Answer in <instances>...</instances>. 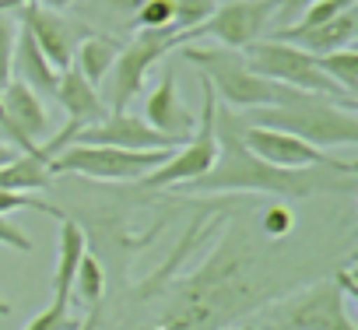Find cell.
I'll return each mask as SVG.
<instances>
[{
    "label": "cell",
    "instance_id": "e575fe53",
    "mask_svg": "<svg viewBox=\"0 0 358 330\" xmlns=\"http://www.w3.org/2000/svg\"><path fill=\"white\" fill-rule=\"evenodd\" d=\"M8 313H11V302H8V299H0V316H8Z\"/></svg>",
    "mask_w": 358,
    "mask_h": 330
},
{
    "label": "cell",
    "instance_id": "6da1fadb",
    "mask_svg": "<svg viewBox=\"0 0 358 330\" xmlns=\"http://www.w3.org/2000/svg\"><path fill=\"white\" fill-rule=\"evenodd\" d=\"M215 141H218V158L215 165L179 187L183 194H267V197H316L323 190L341 187L344 194L355 190V180H334L341 173L330 169H274L260 162L246 144H243V113L236 109H215Z\"/></svg>",
    "mask_w": 358,
    "mask_h": 330
},
{
    "label": "cell",
    "instance_id": "d4e9b609",
    "mask_svg": "<svg viewBox=\"0 0 358 330\" xmlns=\"http://www.w3.org/2000/svg\"><path fill=\"white\" fill-rule=\"evenodd\" d=\"M134 18L141 29H172V0H144Z\"/></svg>",
    "mask_w": 358,
    "mask_h": 330
},
{
    "label": "cell",
    "instance_id": "9a60e30c",
    "mask_svg": "<svg viewBox=\"0 0 358 330\" xmlns=\"http://www.w3.org/2000/svg\"><path fill=\"white\" fill-rule=\"evenodd\" d=\"M88 253V236L74 218L60 222V253H57V271H53V302L60 309H71V292H74V278L81 267V257Z\"/></svg>",
    "mask_w": 358,
    "mask_h": 330
},
{
    "label": "cell",
    "instance_id": "5b68a950",
    "mask_svg": "<svg viewBox=\"0 0 358 330\" xmlns=\"http://www.w3.org/2000/svg\"><path fill=\"white\" fill-rule=\"evenodd\" d=\"M243 60L253 74L274 81V85H288V88H299V92H309V95H327V99H341V102H358L351 95H344L320 67H316V57L292 46V43H281V39H257L253 46L243 50Z\"/></svg>",
    "mask_w": 358,
    "mask_h": 330
},
{
    "label": "cell",
    "instance_id": "cb8c5ba5",
    "mask_svg": "<svg viewBox=\"0 0 358 330\" xmlns=\"http://www.w3.org/2000/svg\"><path fill=\"white\" fill-rule=\"evenodd\" d=\"M25 330H81V316H74L71 309L50 306V309H43Z\"/></svg>",
    "mask_w": 358,
    "mask_h": 330
},
{
    "label": "cell",
    "instance_id": "2e32d148",
    "mask_svg": "<svg viewBox=\"0 0 358 330\" xmlns=\"http://www.w3.org/2000/svg\"><path fill=\"white\" fill-rule=\"evenodd\" d=\"M18 25H22V22H18ZM11 78L22 81V85H29L36 95H50V99H53V92H57V78H60V71L43 57V50L36 46V39H32L25 29H18V39H15Z\"/></svg>",
    "mask_w": 358,
    "mask_h": 330
},
{
    "label": "cell",
    "instance_id": "9c48e42d",
    "mask_svg": "<svg viewBox=\"0 0 358 330\" xmlns=\"http://www.w3.org/2000/svg\"><path fill=\"white\" fill-rule=\"evenodd\" d=\"M344 292L337 288V281H320L292 299H285L274 309V323L278 330H358L355 320L344 309Z\"/></svg>",
    "mask_w": 358,
    "mask_h": 330
},
{
    "label": "cell",
    "instance_id": "30bf717a",
    "mask_svg": "<svg viewBox=\"0 0 358 330\" xmlns=\"http://www.w3.org/2000/svg\"><path fill=\"white\" fill-rule=\"evenodd\" d=\"M271 22H274V0H225V4H218L215 15L190 36V43L215 39L218 46L246 50L257 39H264Z\"/></svg>",
    "mask_w": 358,
    "mask_h": 330
},
{
    "label": "cell",
    "instance_id": "484cf974",
    "mask_svg": "<svg viewBox=\"0 0 358 330\" xmlns=\"http://www.w3.org/2000/svg\"><path fill=\"white\" fill-rule=\"evenodd\" d=\"M341 11H348V8H341L337 0H316V4H309L306 11H302V18L295 22L299 29H313V25H323V22H330V18H337ZM355 11V8H351Z\"/></svg>",
    "mask_w": 358,
    "mask_h": 330
},
{
    "label": "cell",
    "instance_id": "7402d4cb",
    "mask_svg": "<svg viewBox=\"0 0 358 330\" xmlns=\"http://www.w3.org/2000/svg\"><path fill=\"white\" fill-rule=\"evenodd\" d=\"M15 211H39V215H50V218H57V222L67 218V215H64L57 204H50V201H39V197H32V194L0 190V215H15Z\"/></svg>",
    "mask_w": 358,
    "mask_h": 330
},
{
    "label": "cell",
    "instance_id": "3957f363",
    "mask_svg": "<svg viewBox=\"0 0 358 330\" xmlns=\"http://www.w3.org/2000/svg\"><path fill=\"white\" fill-rule=\"evenodd\" d=\"M355 109H358V102H341V99L302 92L288 106L246 109L243 120L295 134V137L309 141L313 148L330 151V148H355L358 144V116H355Z\"/></svg>",
    "mask_w": 358,
    "mask_h": 330
},
{
    "label": "cell",
    "instance_id": "7c38bea8",
    "mask_svg": "<svg viewBox=\"0 0 358 330\" xmlns=\"http://www.w3.org/2000/svg\"><path fill=\"white\" fill-rule=\"evenodd\" d=\"M18 15H22V18H18L22 29L36 39V46L43 50V57H46L57 71H67V67H71L74 46L85 39V32H92V29H85V25L64 22L60 11H46V8H39V4H25Z\"/></svg>",
    "mask_w": 358,
    "mask_h": 330
},
{
    "label": "cell",
    "instance_id": "ba28073f",
    "mask_svg": "<svg viewBox=\"0 0 358 330\" xmlns=\"http://www.w3.org/2000/svg\"><path fill=\"white\" fill-rule=\"evenodd\" d=\"M243 144L274 169H330L341 176H355L358 165L355 162H341L323 148H313L309 141L274 130V127H260V123H246L243 120Z\"/></svg>",
    "mask_w": 358,
    "mask_h": 330
},
{
    "label": "cell",
    "instance_id": "44dd1931",
    "mask_svg": "<svg viewBox=\"0 0 358 330\" xmlns=\"http://www.w3.org/2000/svg\"><path fill=\"white\" fill-rule=\"evenodd\" d=\"M218 0H172V32L179 39V46L190 43V36L215 15Z\"/></svg>",
    "mask_w": 358,
    "mask_h": 330
},
{
    "label": "cell",
    "instance_id": "7a4b0ae2",
    "mask_svg": "<svg viewBox=\"0 0 358 330\" xmlns=\"http://www.w3.org/2000/svg\"><path fill=\"white\" fill-rule=\"evenodd\" d=\"M176 50H183V60L201 71V78L215 88V95H222L225 109L246 113V109H264V106H288L302 95L299 88L274 85V81L253 74L243 60V50H229V46H218V43L215 46L183 43Z\"/></svg>",
    "mask_w": 358,
    "mask_h": 330
},
{
    "label": "cell",
    "instance_id": "4fadbf2b",
    "mask_svg": "<svg viewBox=\"0 0 358 330\" xmlns=\"http://www.w3.org/2000/svg\"><path fill=\"white\" fill-rule=\"evenodd\" d=\"M144 123H151L158 134L165 137H176V141H187L197 127V113L179 99L176 92V74L165 71L162 81L155 85V92L148 95L144 102Z\"/></svg>",
    "mask_w": 358,
    "mask_h": 330
},
{
    "label": "cell",
    "instance_id": "f1b7e54d",
    "mask_svg": "<svg viewBox=\"0 0 358 330\" xmlns=\"http://www.w3.org/2000/svg\"><path fill=\"white\" fill-rule=\"evenodd\" d=\"M309 4H316V0H274V18L285 25H295Z\"/></svg>",
    "mask_w": 358,
    "mask_h": 330
},
{
    "label": "cell",
    "instance_id": "5bb4252c",
    "mask_svg": "<svg viewBox=\"0 0 358 330\" xmlns=\"http://www.w3.org/2000/svg\"><path fill=\"white\" fill-rule=\"evenodd\" d=\"M274 39L292 43V46L313 53V57H323V53L355 46V39H358V15H355V11H341L337 18H330V22H323V25H313V29L285 25V29L274 32Z\"/></svg>",
    "mask_w": 358,
    "mask_h": 330
},
{
    "label": "cell",
    "instance_id": "d590c367",
    "mask_svg": "<svg viewBox=\"0 0 358 330\" xmlns=\"http://www.w3.org/2000/svg\"><path fill=\"white\" fill-rule=\"evenodd\" d=\"M337 4H341V8H348V11H351V8H355V0H337Z\"/></svg>",
    "mask_w": 358,
    "mask_h": 330
},
{
    "label": "cell",
    "instance_id": "e0dca14e",
    "mask_svg": "<svg viewBox=\"0 0 358 330\" xmlns=\"http://www.w3.org/2000/svg\"><path fill=\"white\" fill-rule=\"evenodd\" d=\"M120 46H123V43H116L113 36L85 32V39L74 46V60H71V67H74V71H78V74H81L88 85L102 88L106 74H109V71H113V64H116Z\"/></svg>",
    "mask_w": 358,
    "mask_h": 330
},
{
    "label": "cell",
    "instance_id": "52a82bcc",
    "mask_svg": "<svg viewBox=\"0 0 358 330\" xmlns=\"http://www.w3.org/2000/svg\"><path fill=\"white\" fill-rule=\"evenodd\" d=\"M176 46H179V39H176L172 29H137V36L120 46L116 64L106 74V92H99L102 102H106V109L109 113H123L134 102V95L144 88L148 71L169 50H176Z\"/></svg>",
    "mask_w": 358,
    "mask_h": 330
},
{
    "label": "cell",
    "instance_id": "ffe728a7",
    "mask_svg": "<svg viewBox=\"0 0 358 330\" xmlns=\"http://www.w3.org/2000/svg\"><path fill=\"white\" fill-rule=\"evenodd\" d=\"M102 295H106V274H102V264L92 257V253H85L81 257V267H78V278H74V292H71V306H85V313L92 316L95 309H99V302H102Z\"/></svg>",
    "mask_w": 358,
    "mask_h": 330
},
{
    "label": "cell",
    "instance_id": "83f0119b",
    "mask_svg": "<svg viewBox=\"0 0 358 330\" xmlns=\"http://www.w3.org/2000/svg\"><path fill=\"white\" fill-rule=\"evenodd\" d=\"M0 246H8L15 253H32V239L8 218V215H0Z\"/></svg>",
    "mask_w": 358,
    "mask_h": 330
},
{
    "label": "cell",
    "instance_id": "4316f807",
    "mask_svg": "<svg viewBox=\"0 0 358 330\" xmlns=\"http://www.w3.org/2000/svg\"><path fill=\"white\" fill-rule=\"evenodd\" d=\"M292 225H295V215H292L288 204H274V208H267V215H264V232H267L271 239L288 236Z\"/></svg>",
    "mask_w": 358,
    "mask_h": 330
},
{
    "label": "cell",
    "instance_id": "d6986e66",
    "mask_svg": "<svg viewBox=\"0 0 358 330\" xmlns=\"http://www.w3.org/2000/svg\"><path fill=\"white\" fill-rule=\"evenodd\" d=\"M316 67L351 99H358V50L355 46H344V50H334V53H323L316 57Z\"/></svg>",
    "mask_w": 358,
    "mask_h": 330
},
{
    "label": "cell",
    "instance_id": "ac0fdd59",
    "mask_svg": "<svg viewBox=\"0 0 358 330\" xmlns=\"http://www.w3.org/2000/svg\"><path fill=\"white\" fill-rule=\"evenodd\" d=\"M50 165L39 155H18L8 165H0V190H11V194H43L50 190Z\"/></svg>",
    "mask_w": 358,
    "mask_h": 330
},
{
    "label": "cell",
    "instance_id": "4dcf8cb0",
    "mask_svg": "<svg viewBox=\"0 0 358 330\" xmlns=\"http://www.w3.org/2000/svg\"><path fill=\"white\" fill-rule=\"evenodd\" d=\"M29 4H39L46 11H67V8H74V0H29Z\"/></svg>",
    "mask_w": 358,
    "mask_h": 330
},
{
    "label": "cell",
    "instance_id": "8fae6325",
    "mask_svg": "<svg viewBox=\"0 0 358 330\" xmlns=\"http://www.w3.org/2000/svg\"><path fill=\"white\" fill-rule=\"evenodd\" d=\"M71 144H113V148H130V151H151V148H179L183 141L158 134L151 123H144V116H130L123 109V113H106V120L78 130Z\"/></svg>",
    "mask_w": 358,
    "mask_h": 330
},
{
    "label": "cell",
    "instance_id": "d6a6232c",
    "mask_svg": "<svg viewBox=\"0 0 358 330\" xmlns=\"http://www.w3.org/2000/svg\"><path fill=\"white\" fill-rule=\"evenodd\" d=\"M29 0H0V11H22Z\"/></svg>",
    "mask_w": 358,
    "mask_h": 330
},
{
    "label": "cell",
    "instance_id": "603a6c76",
    "mask_svg": "<svg viewBox=\"0 0 358 330\" xmlns=\"http://www.w3.org/2000/svg\"><path fill=\"white\" fill-rule=\"evenodd\" d=\"M18 11H0V88L11 81V57L18 39Z\"/></svg>",
    "mask_w": 358,
    "mask_h": 330
},
{
    "label": "cell",
    "instance_id": "8992f818",
    "mask_svg": "<svg viewBox=\"0 0 358 330\" xmlns=\"http://www.w3.org/2000/svg\"><path fill=\"white\" fill-rule=\"evenodd\" d=\"M215 109H218V95H215V88L201 78V113H197L194 134L169 155V162H162L158 169L148 173L141 183H148V187H155V190H158V187L169 190V187H187L190 180L204 176L211 165H215V158H218Z\"/></svg>",
    "mask_w": 358,
    "mask_h": 330
},
{
    "label": "cell",
    "instance_id": "277c9868",
    "mask_svg": "<svg viewBox=\"0 0 358 330\" xmlns=\"http://www.w3.org/2000/svg\"><path fill=\"white\" fill-rule=\"evenodd\" d=\"M172 151L176 148L130 151V148H113V144H71L57 151L46 165H50V176L74 173L85 180H99V183H141L162 162H169Z\"/></svg>",
    "mask_w": 358,
    "mask_h": 330
},
{
    "label": "cell",
    "instance_id": "1f68e13d",
    "mask_svg": "<svg viewBox=\"0 0 358 330\" xmlns=\"http://www.w3.org/2000/svg\"><path fill=\"white\" fill-rule=\"evenodd\" d=\"M18 155H22V151H18L15 144H0V165H8V162L18 158Z\"/></svg>",
    "mask_w": 358,
    "mask_h": 330
},
{
    "label": "cell",
    "instance_id": "f546056e",
    "mask_svg": "<svg viewBox=\"0 0 358 330\" xmlns=\"http://www.w3.org/2000/svg\"><path fill=\"white\" fill-rule=\"evenodd\" d=\"M106 4L113 11H120V15H137V8L144 4V0H106Z\"/></svg>",
    "mask_w": 358,
    "mask_h": 330
},
{
    "label": "cell",
    "instance_id": "836d02e7",
    "mask_svg": "<svg viewBox=\"0 0 358 330\" xmlns=\"http://www.w3.org/2000/svg\"><path fill=\"white\" fill-rule=\"evenodd\" d=\"M225 330H257V323H236V327H225Z\"/></svg>",
    "mask_w": 358,
    "mask_h": 330
}]
</instances>
